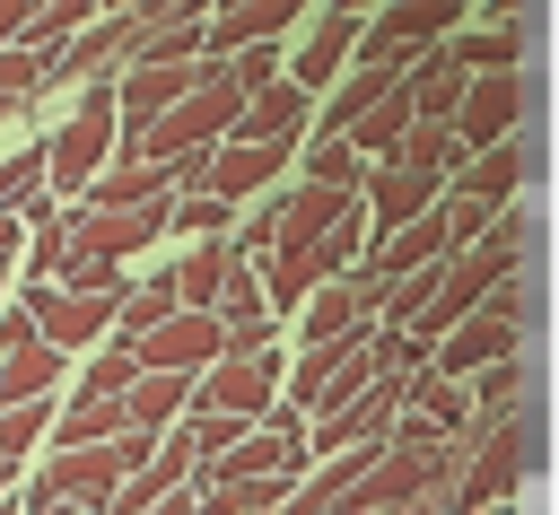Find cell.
<instances>
[{"label":"cell","instance_id":"7c38bea8","mask_svg":"<svg viewBox=\"0 0 559 515\" xmlns=\"http://www.w3.org/2000/svg\"><path fill=\"white\" fill-rule=\"evenodd\" d=\"M367 35L376 44H411V52H445L463 35V0H393V9L367 17Z\"/></svg>","mask_w":559,"mask_h":515},{"label":"cell","instance_id":"e575fe53","mask_svg":"<svg viewBox=\"0 0 559 515\" xmlns=\"http://www.w3.org/2000/svg\"><path fill=\"white\" fill-rule=\"evenodd\" d=\"M9 480H17V463H9V454H0V498H9Z\"/></svg>","mask_w":559,"mask_h":515},{"label":"cell","instance_id":"8fae6325","mask_svg":"<svg viewBox=\"0 0 559 515\" xmlns=\"http://www.w3.org/2000/svg\"><path fill=\"white\" fill-rule=\"evenodd\" d=\"M297 17H306L297 0H227V9H210V61H236L253 44H280Z\"/></svg>","mask_w":559,"mask_h":515},{"label":"cell","instance_id":"44dd1931","mask_svg":"<svg viewBox=\"0 0 559 515\" xmlns=\"http://www.w3.org/2000/svg\"><path fill=\"white\" fill-rule=\"evenodd\" d=\"M515 52H524V26H463L454 44H445V61L463 70V79H498V70H515Z\"/></svg>","mask_w":559,"mask_h":515},{"label":"cell","instance_id":"f1b7e54d","mask_svg":"<svg viewBox=\"0 0 559 515\" xmlns=\"http://www.w3.org/2000/svg\"><path fill=\"white\" fill-rule=\"evenodd\" d=\"M489 244H507L515 262H533V253H542V209H524V201H515V209L489 227Z\"/></svg>","mask_w":559,"mask_h":515},{"label":"cell","instance_id":"4316f807","mask_svg":"<svg viewBox=\"0 0 559 515\" xmlns=\"http://www.w3.org/2000/svg\"><path fill=\"white\" fill-rule=\"evenodd\" d=\"M52 419H61L52 402H26V410H0V454H9V463H26V454H35V436H52Z\"/></svg>","mask_w":559,"mask_h":515},{"label":"cell","instance_id":"e0dca14e","mask_svg":"<svg viewBox=\"0 0 559 515\" xmlns=\"http://www.w3.org/2000/svg\"><path fill=\"white\" fill-rule=\"evenodd\" d=\"M236 244L218 236V244H192L183 262H175V288H183V314H218V297H227V279H236Z\"/></svg>","mask_w":559,"mask_h":515},{"label":"cell","instance_id":"5b68a950","mask_svg":"<svg viewBox=\"0 0 559 515\" xmlns=\"http://www.w3.org/2000/svg\"><path fill=\"white\" fill-rule=\"evenodd\" d=\"M358 44H367V17H358V9H323V17H314V35L288 52V87H306V96L323 105V96L358 70Z\"/></svg>","mask_w":559,"mask_h":515},{"label":"cell","instance_id":"9a60e30c","mask_svg":"<svg viewBox=\"0 0 559 515\" xmlns=\"http://www.w3.org/2000/svg\"><path fill=\"white\" fill-rule=\"evenodd\" d=\"M358 332H367L358 279H332V288H314V297L297 306V340H306V349H332V340H358Z\"/></svg>","mask_w":559,"mask_h":515},{"label":"cell","instance_id":"f546056e","mask_svg":"<svg viewBox=\"0 0 559 515\" xmlns=\"http://www.w3.org/2000/svg\"><path fill=\"white\" fill-rule=\"evenodd\" d=\"M227 218H236V209H227V201H210V192H183V201H175V227H183V236H210V244H218V227H227Z\"/></svg>","mask_w":559,"mask_h":515},{"label":"cell","instance_id":"cb8c5ba5","mask_svg":"<svg viewBox=\"0 0 559 515\" xmlns=\"http://www.w3.org/2000/svg\"><path fill=\"white\" fill-rule=\"evenodd\" d=\"M44 87H52V52H44V44H9V52H0V122L26 113Z\"/></svg>","mask_w":559,"mask_h":515},{"label":"cell","instance_id":"ba28073f","mask_svg":"<svg viewBox=\"0 0 559 515\" xmlns=\"http://www.w3.org/2000/svg\"><path fill=\"white\" fill-rule=\"evenodd\" d=\"M507 358H524V323L498 314V306H480L472 323H454V340H437V375H454V384H472V375H489Z\"/></svg>","mask_w":559,"mask_h":515},{"label":"cell","instance_id":"2e32d148","mask_svg":"<svg viewBox=\"0 0 559 515\" xmlns=\"http://www.w3.org/2000/svg\"><path fill=\"white\" fill-rule=\"evenodd\" d=\"M306 122H314V96L280 79V87H262V96L245 105V131H236V140H253V148H297Z\"/></svg>","mask_w":559,"mask_h":515},{"label":"cell","instance_id":"52a82bcc","mask_svg":"<svg viewBox=\"0 0 559 515\" xmlns=\"http://www.w3.org/2000/svg\"><path fill=\"white\" fill-rule=\"evenodd\" d=\"M358 201H367V227H376V244H384V236H402V227L437 218L445 183H437V175H411V166H367Z\"/></svg>","mask_w":559,"mask_h":515},{"label":"cell","instance_id":"4dcf8cb0","mask_svg":"<svg viewBox=\"0 0 559 515\" xmlns=\"http://www.w3.org/2000/svg\"><path fill=\"white\" fill-rule=\"evenodd\" d=\"M35 340H44V323H35V306H9V314H0V349L17 358V349H35Z\"/></svg>","mask_w":559,"mask_h":515},{"label":"cell","instance_id":"7402d4cb","mask_svg":"<svg viewBox=\"0 0 559 515\" xmlns=\"http://www.w3.org/2000/svg\"><path fill=\"white\" fill-rule=\"evenodd\" d=\"M463 96H472V79H463L445 52H428V61L411 70V105H419V122H454V113H463Z\"/></svg>","mask_w":559,"mask_h":515},{"label":"cell","instance_id":"74e56055","mask_svg":"<svg viewBox=\"0 0 559 515\" xmlns=\"http://www.w3.org/2000/svg\"><path fill=\"white\" fill-rule=\"evenodd\" d=\"M507 515H515V506H507Z\"/></svg>","mask_w":559,"mask_h":515},{"label":"cell","instance_id":"7a4b0ae2","mask_svg":"<svg viewBox=\"0 0 559 515\" xmlns=\"http://www.w3.org/2000/svg\"><path fill=\"white\" fill-rule=\"evenodd\" d=\"M245 131V87L227 79V61H210V79L131 148V157H148V166H183V157H210V148H227Z\"/></svg>","mask_w":559,"mask_h":515},{"label":"cell","instance_id":"8d00e7d4","mask_svg":"<svg viewBox=\"0 0 559 515\" xmlns=\"http://www.w3.org/2000/svg\"><path fill=\"white\" fill-rule=\"evenodd\" d=\"M445 515H463V506H445Z\"/></svg>","mask_w":559,"mask_h":515},{"label":"cell","instance_id":"d4e9b609","mask_svg":"<svg viewBox=\"0 0 559 515\" xmlns=\"http://www.w3.org/2000/svg\"><path fill=\"white\" fill-rule=\"evenodd\" d=\"M306 183H323V192H358V183H367V157H358L349 140H306Z\"/></svg>","mask_w":559,"mask_h":515},{"label":"cell","instance_id":"9c48e42d","mask_svg":"<svg viewBox=\"0 0 559 515\" xmlns=\"http://www.w3.org/2000/svg\"><path fill=\"white\" fill-rule=\"evenodd\" d=\"M542 175V140H515V148H489V157H472L445 192L454 201H472V209H489V218H507L515 209V192Z\"/></svg>","mask_w":559,"mask_h":515},{"label":"cell","instance_id":"ffe728a7","mask_svg":"<svg viewBox=\"0 0 559 515\" xmlns=\"http://www.w3.org/2000/svg\"><path fill=\"white\" fill-rule=\"evenodd\" d=\"M52 384H61V349H52V340H35V349H17V358H0V410H26V402H52Z\"/></svg>","mask_w":559,"mask_h":515},{"label":"cell","instance_id":"d6986e66","mask_svg":"<svg viewBox=\"0 0 559 515\" xmlns=\"http://www.w3.org/2000/svg\"><path fill=\"white\" fill-rule=\"evenodd\" d=\"M175 314H183V288H175V271H157V279H140V288L122 297V323H114V340H131V349H140V340H148V332H166Z\"/></svg>","mask_w":559,"mask_h":515},{"label":"cell","instance_id":"ac0fdd59","mask_svg":"<svg viewBox=\"0 0 559 515\" xmlns=\"http://www.w3.org/2000/svg\"><path fill=\"white\" fill-rule=\"evenodd\" d=\"M114 436H131V410H122L114 393H79V402L52 419V454H70V445H114Z\"/></svg>","mask_w":559,"mask_h":515},{"label":"cell","instance_id":"8992f818","mask_svg":"<svg viewBox=\"0 0 559 515\" xmlns=\"http://www.w3.org/2000/svg\"><path fill=\"white\" fill-rule=\"evenodd\" d=\"M280 393H288V384H280V349H271V358H218V367L201 375V402H192V410H218V419L262 428V410H271Z\"/></svg>","mask_w":559,"mask_h":515},{"label":"cell","instance_id":"83f0119b","mask_svg":"<svg viewBox=\"0 0 559 515\" xmlns=\"http://www.w3.org/2000/svg\"><path fill=\"white\" fill-rule=\"evenodd\" d=\"M183 436H192V454H201V463H218V454H236L253 428H245V419H218V410H192V419H183Z\"/></svg>","mask_w":559,"mask_h":515},{"label":"cell","instance_id":"30bf717a","mask_svg":"<svg viewBox=\"0 0 559 515\" xmlns=\"http://www.w3.org/2000/svg\"><path fill=\"white\" fill-rule=\"evenodd\" d=\"M218 358H227V323L218 314H175L166 332L140 340V367L148 375H210Z\"/></svg>","mask_w":559,"mask_h":515},{"label":"cell","instance_id":"484cf974","mask_svg":"<svg viewBox=\"0 0 559 515\" xmlns=\"http://www.w3.org/2000/svg\"><path fill=\"white\" fill-rule=\"evenodd\" d=\"M140 375H148V367H140V349H131V340H105V349L87 358V375H79V393H114V402H122V393H131Z\"/></svg>","mask_w":559,"mask_h":515},{"label":"cell","instance_id":"d6a6232c","mask_svg":"<svg viewBox=\"0 0 559 515\" xmlns=\"http://www.w3.org/2000/svg\"><path fill=\"white\" fill-rule=\"evenodd\" d=\"M17 253H26V218H0V271H9Z\"/></svg>","mask_w":559,"mask_h":515},{"label":"cell","instance_id":"4fadbf2b","mask_svg":"<svg viewBox=\"0 0 559 515\" xmlns=\"http://www.w3.org/2000/svg\"><path fill=\"white\" fill-rule=\"evenodd\" d=\"M280 166H288V148H253V140H227V148H210V201H227V209H245L253 192H271L280 183Z\"/></svg>","mask_w":559,"mask_h":515},{"label":"cell","instance_id":"277c9868","mask_svg":"<svg viewBox=\"0 0 559 515\" xmlns=\"http://www.w3.org/2000/svg\"><path fill=\"white\" fill-rule=\"evenodd\" d=\"M533 113V79L524 70H498V79H472L463 113H454V140L463 157H489V148H515V122Z\"/></svg>","mask_w":559,"mask_h":515},{"label":"cell","instance_id":"603a6c76","mask_svg":"<svg viewBox=\"0 0 559 515\" xmlns=\"http://www.w3.org/2000/svg\"><path fill=\"white\" fill-rule=\"evenodd\" d=\"M411 419H428L437 436H463V428H472V393L428 367V375H411Z\"/></svg>","mask_w":559,"mask_h":515},{"label":"cell","instance_id":"d590c367","mask_svg":"<svg viewBox=\"0 0 559 515\" xmlns=\"http://www.w3.org/2000/svg\"><path fill=\"white\" fill-rule=\"evenodd\" d=\"M0 515H26V506H17V498H0Z\"/></svg>","mask_w":559,"mask_h":515},{"label":"cell","instance_id":"836d02e7","mask_svg":"<svg viewBox=\"0 0 559 515\" xmlns=\"http://www.w3.org/2000/svg\"><path fill=\"white\" fill-rule=\"evenodd\" d=\"M148 515H201V489H183V498H166V506H148Z\"/></svg>","mask_w":559,"mask_h":515},{"label":"cell","instance_id":"6da1fadb","mask_svg":"<svg viewBox=\"0 0 559 515\" xmlns=\"http://www.w3.org/2000/svg\"><path fill=\"white\" fill-rule=\"evenodd\" d=\"M542 463H550V428H542V402H533L524 419L489 428V445H480V454L463 463V480H454V506H463V515H507Z\"/></svg>","mask_w":559,"mask_h":515},{"label":"cell","instance_id":"3957f363","mask_svg":"<svg viewBox=\"0 0 559 515\" xmlns=\"http://www.w3.org/2000/svg\"><path fill=\"white\" fill-rule=\"evenodd\" d=\"M114 140H122V96H114V79H105V87H79L70 122L44 140V157H52V192L87 201L96 175H114Z\"/></svg>","mask_w":559,"mask_h":515},{"label":"cell","instance_id":"5bb4252c","mask_svg":"<svg viewBox=\"0 0 559 515\" xmlns=\"http://www.w3.org/2000/svg\"><path fill=\"white\" fill-rule=\"evenodd\" d=\"M35 323H44V340H52L61 358H70V349H87V340H105V332L122 323V306H114V297H79V288H52Z\"/></svg>","mask_w":559,"mask_h":515},{"label":"cell","instance_id":"1f68e13d","mask_svg":"<svg viewBox=\"0 0 559 515\" xmlns=\"http://www.w3.org/2000/svg\"><path fill=\"white\" fill-rule=\"evenodd\" d=\"M26 26H35V9H26V0H0V52L26 44Z\"/></svg>","mask_w":559,"mask_h":515}]
</instances>
